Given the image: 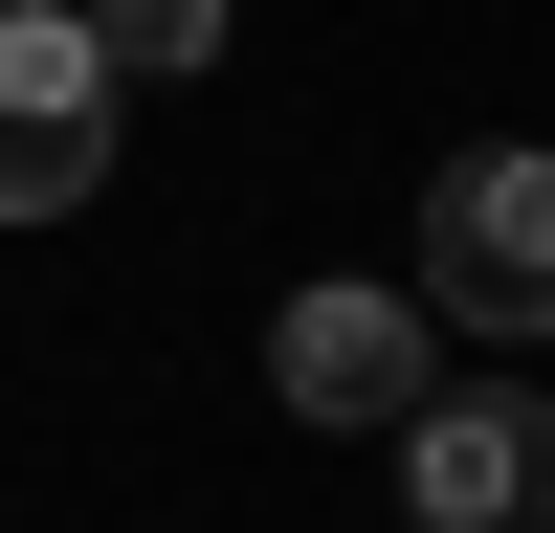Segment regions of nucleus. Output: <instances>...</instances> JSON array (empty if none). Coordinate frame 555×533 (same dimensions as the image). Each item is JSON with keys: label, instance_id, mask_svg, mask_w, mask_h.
Segmentation results:
<instances>
[{"label": "nucleus", "instance_id": "5", "mask_svg": "<svg viewBox=\"0 0 555 533\" xmlns=\"http://www.w3.org/2000/svg\"><path fill=\"white\" fill-rule=\"evenodd\" d=\"M67 23L112 44V89H133V67H201V44H222V0H67Z\"/></svg>", "mask_w": 555, "mask_h": 533}, {"label": "nucleus", "instance_id": "3", "mask_svg": "<svg viewBox=\"0 0 555 533\" xmlns=\"http://www.w3.org/2000/svg\"><path fill=\"white\" fill-rule=\"evenodd\" d=\"M400 489H423V533H555V400L444 378L423 422H400Z\"/></svg>", "mask_w": 555, "mask_h": 533}, {"label": "nucleus", "instance_id": "4", "mask_svg": "<svg viewBox=\"0 0 555 533\" xmlns=\"http://www.w3.org/2000/svg\"><path fill=\"white\" fill-rule=\"evenodd\" d=\"M267 378H289L311 422H423V400H444L423 289H289V311H267Z\"/></svg>", "mask_w": 555, "mask_h": 533}, {"label": "nucleus", "instance_id": "1", "mask_svg": "<svg viewBox=\"0 0 555 533\" xmlns=\"http://www.w3.org/2000/svg\"><path fill=\"white\" fill-rule=\"evenodd\" d=\"M112 44L67 23V0H0V222H67L89 178H112Z\"/></svg>", "mask_w": 555, "mask_h": 533}, {"label": "nucleus", "instance_id": "2", "mask_svg": "<svg viewBox=\"0 0 555 533\" xmlns=\"http://www.w3.org/2000/svg\"><path fill=\"white\" fill-rule=\"evenodd\" d=\"M423 311L555 334V156H444L423 178Z\"/></svg>", "mask_w": 555, "mask_h": 533}]
</instances>
